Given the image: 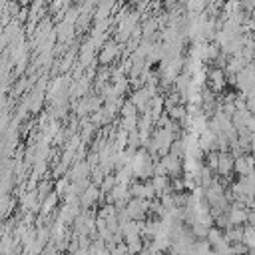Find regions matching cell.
Instances as JSON below:
<instances>
[{"mask_svg":"<svg viewBox=\"0 0 255 255\" xmlns=\"http://www.w3.org/2000/svg\"><path fill=\"white\" fill-rule=\"evenodd\" d=\"M120 50H122V44H118L116 40L104 42L102 48H100V52H98V56H96V62H100V64H104V66H106V64H112V62L118 58Z\"/></svg>","mask_w":255,"mask_h":255,"instance_id":"obj_1","label":"cell"},{"mask_svg":"<svg viewBox=\"0 0 255 255\" xmlns=\"http://www.w3.org/2000/svg\"><path fill=\"white\" fill-rule=\"evenodd\" d=\"M129 195L135 197V199H145V201H151L155 199V191L147 181H135V183H129Z\"/></svg>","mask_w":255,"mask_h":255,"instance_id":"obj_2","label":"cell"},{"mask_svg":"<svg viewBox=\"0 0 255 255\" xmlns=\"http://www.w3.org/2000/svg\"><path fill=\"white\" fill-rule=\"evenodd\" d=\"M233 155L231 151H217V165H215V171L219 175H231L233 173Z\"/></svg>","mask_w":255,"mask_h":255,"instance_id":"obj_3","label":"cell"},{"mask_svg":"<svg viewBox=\"0 0 255 255\" xmlns=\"http://www.w3.org/2000/svg\"><path fill=\"white\" fill-rule=\"evenodd\" d=\"M233 171L239 173V177L243 175H253V157L247 153V155H237L233 159Z\"/></svg>","mask_w":255,"mask_h":255,"instance_id":"obj_4","label":"cell"},{"mask_svg":"<svg viewBox=\"0 0 255 255\" xmlns=\"http://www.w3.org/2000/svg\"><path fill=\"white\" fill-rule=\"evenodd\" d=\"M100 189L96 187V185H88V187H84L82 189V193H80V207H96V203H98V199H100Z\"/></svg>","mask_w":255,"mask_h":255,"instance_id":"obj_5","label":"cell"},{"mask_svg":"<svg viewBox=\"0 0 255 255\" xmlns=\"http://www.w3.org/2000/svg\"><path fill=\"white\" fill-rule=\"evenodd\" d=\"M58 203H60V197H58L54 191H50V193L40 201V207H42V209H40V213H42V215L50 213L52 209H56V207H58Z\"/></svg>","mask_w":255,"mask_h":255,"instance_id":"obj_6","label":"cell"},{"mask_svg":"<svg viewBox=\"0 0 255 255\" xmlns=\"http://www.w3.org/2000/svg\"><path fill=\"white\" fill-rule=\"evenodd\" d=\"M241 243L249 251H253V247H255V229H253V225H243L241 227Z\"/></svg>","mask_w":255,"mask_h":255,"instance_id":"obj_7","label":"cell"},{"mask_svg":"<svg viewBox=\"0 0 255 255\" xmlns=\"http://www.w3.org/2000/svg\"><path fill=\"white\" fill-rule=\"evenodd\" d=\"M124 245H126V253L128 255H135V253H139L143 249V239L141 237H131V239H126Z\"/></svg>","mask_w":255,"mask_h":255,"instance_id":"obj_8","label":"cell"},{"mask_svg":"<svg viewBox=\"0 0 255 255\" xmlns=\"http://www.w3.org/2000/svg\"><path fill=\"white\" fill-rule=\"evenodd\" d=\"M135 255H153V253H151L149 249H145V247H143V249H141L139 253H135Z\"/></svg>","mask_w":255,"mask_h":255,"instance_id":"obj_9","label":"cell"}]
</instances>
